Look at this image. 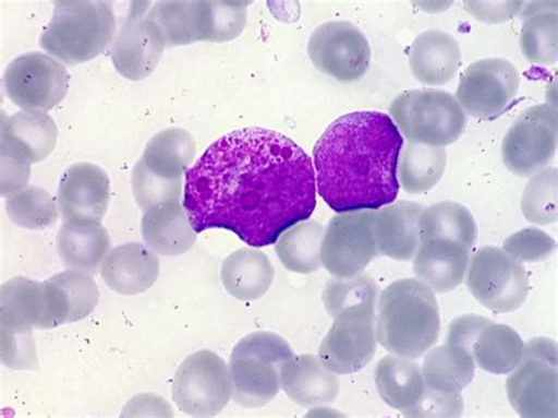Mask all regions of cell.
<instances>
[{"label":"cell","mask_w":558,"mask_h":418,"mask_svg":"<svg viewBox=\"0 0 558 418\" xmlns=\"http://www.w3.org/2000/svg\"><path fill=\"white\" fill-rule=\"evenodd\" d=\"M99 291L95 279L78 271L57 274L43 282L44 311L38 330L80 322L95 310Z\"/></svg>","instance_id":"obj_20"},{"label":"cell","mask_w":558,"mask_h":418,"mask_svg":"<svg viewBox=\"0 0 558 418\" xmlns=\"http://www.w3.org/2000/svg\"><path fill=\"white\" fill-rule=\"evenodd\" d=\"M110 247V236L100 223L64 222L57 236L58 253L72 271L97 273Z\"/></svg>","instance_id":"obj_29"},{"label":"cell","mask_w":558,"mask_h":418,"mask_svg":"<svg viewBox=\"0 0 558 418\" xmlns=\"http://www.w3.org/2000/svg\"><path fill=\"white\" fill-rule=\"evenodd\" d=\"M295 357L289 343L274 333L242 338L230 357L233 401L244 408L267 406L282 390L283 372Z\"/></svg>","instance_id":"obj_5"},{"label":"cell","mask_w":558,"mask_h":418,"mask_svg":"<svg viewBox=\"0 0 558 418\" xmlns=\"http://www.w3.org/2000/svg\"><path fill=\"white\" fill-rule=\"evenodd\" d=\"M447 166L445 147L409 143L401 159L400 178L409 193L427 192L442 178Z\"/></svg>","instance_id":"obj_36"},{"label":"cell","mask_w":558,"mask_h":418,"mask_svg":"<svg viewBox=\"0 0 558 418\" xmlns=\"http://www.w3.org/2000/svg\"><path fill=\"white\" fill-rule=\"evenodd\" d=\"M466 273L469 291L484 308L498 313L520 309L531 292L524 266L498 248L480 249Z\"/></svg>","instance_id":"obj_10"},{"label":"cell","mask_w":558,"mask_h":418,"mask_svg":"<svg viewBox=\"0 0 558 418\" xmlns=\"http://www.w3.org/2000/svg\"><path fill=\"white\" fill-rule=\"evenodd\" d=\"M377 342L376 312L343 313L322 341L318 358L337 375L355 374L373 361Z\"/></svg>","instance_id":"obj_17"},{"label":"cell","mask_w":558,"mask_h":418,"mask_svg":"<svg viewBox=\"0 0 558 418\" xmlns=\"http://www.w3.org/2000/svg\"><path fill=\"white\" fill-rule=\"evenodd\" d=\"M511 407L522 417H557V345L548 337L527 341L507 380Z\"/></svg>","instance_id":"obj_9"},{"label":"cell","mask_w":558,"mask_h":418,"mask_svg":"<svg viewBox=\"0 0 558 418\" xmlns=\"http://www.w3.org/2000/svg\"><path fill=\"white\" fill-rule=\"evenodd\" d=\"M220 275L232 297L240 301H255L270 289L275 271L266 253L242 249L226 259Z\"/></svg>","instance_id":"obj_30"},{"label":"cell","mask_w":558,"mask_h":418,"mask_svg":"<svg viewBox=\"0 0 558 418\" xmlns=\"http://www.w3.org/2000/svg\"><path fill=\"white\" fill-rule=\"evenodd\" d=\"M149 3L131 4L112 49V62L117 71L130 81L150 76L157 67L166 43L156 25L148 19Z\"/></svg>","instance_id":"obj_18"},{"label":"cell","mask_w":558,"mask_h":418,"mask_svg":"<svg viewBox=\"0 0 558 418\" xmlns=\"http://www.w3.org/2000/svg\"><path fill=\"white\" fill-rule=\"evenodd\" d=\"M462 63L460 45L451 35L429 29L421 34L410 51V68L425 85H446L457 76Z\"/></svg>","instance_id":"obj_25"},{"label":"cell","mask_w":558,"mask_h":418,"mask_svg":"<svg viewBox=\"0 0 558 418\" xmlns=\"http://www.w3.org/2000/svg\"><path fill=\"white\" fill-rule=\"evenodd\" d=\"M57 198L64 222L100 223L110 203L109 176L95 164H73L62 176Z\"/></svg>","instance_id":"obj_19"},{"label":"cell","mask_w":558,"mask_h":418,"mask_svg":"<svg viewBox=\"0 0 558 418\" xmlns=\"http://www.w3.org/2000/svg\"><path fill=\"white\" fill-rule=\"evenodd\" d=\"M476 363L472 354L449 345L429 350L425 355L422 375L429 391L459 395L472 383Z\"/></svg>","instance_id":"obj_31"},{"label":"cell","mask_w":558,"mask_h":418,"mask_svg":"<svg viewBox=\"0 0 558 418\" xmlns=\"http://www.w3.org/2000/svg\"><path fill=\"white\" fill-rule=\"evenodd\" d=\"M375 211L339 214L331 218L322 244V264L336 278H352L380 256Z\"/></svg>","instance_id":"obj_12"},{"label":"cell","mask_w":558,"mask_h":418,"mask_svg":"<svg viewBox=\"0 0 558 418\" xmlns=\"http://www.w3.org/2000/svg\"><path fill=\"white\" fill-rule=\"evenodd\" d=\"M58 130L46 112H19L3 118L2 160L31 169L46 159L56 146Z\"/></svg>","instance_id":"obj_21"},{"label":"cell","mask_w":558,"mask_h":418,"mask_svg":"<svg viewBox=\"0 0 558 418\" xmlns=\"http://www.w3.org/2000/svg\"><path fill=\"white\" fill-rule=\"evenodd\" d=\"M375 382L388 406L405 416L415 417L427 385L421 367L413 358L396 355L381 358L376 367Z\"/></svg>","instance_id":"obj_26"},{"label":"cell","mask_w":558,"mask_h":418,"mask_svg":"<svg viewBox=\"0 0 558 418\" xmlns=\"http://www.w3.org/2000/svg\"><path fill=\"white\" fill-rule=\"evenodd\" d=\"M195 156L196 143L189 132L168 129L156 134L132 172V191L143 212L181 201L183 175Z\"/></svg>","instance_id":"obj_6"},{"label":"cell","mask_w":558,"mask_h":418,"mask_svg":"<svg viewBox=\"0 0 558 418\" xmlns=\"http://www.w3.org/2000/svg\"><path fill=\"white\" fill-rule=\"evenodd\" d=\"M520 83L517 67L507 59H482L462 73L458 100L470 116L493 119L515 100Z\"/></svg>","instance_id":"obj_15"},{"label":"cell","mask_w":558,"mask_h":418,"mask_svg":"<svg viewBox=\"0 0 558 418\" xmlns=\"http://www.w3.org/2000/svg\"><path fill=\"white\" fill-rule=\"evenodd\" d=\"M43 311V283L20 276L3 285L0 318L4 366L14 370H38L33 330H38Z\"/></svg>","instance_id":"obj_8"},{"label":"cell","mask_w":558,"mask_h":418,"mask_svg":"<svg viewBox=\"0 0 558 418\" xmlns=\"http://www.w3.org/2000/svg\"><path fill=\"white\" fill-rule=\"evenodd\" d=\"M166 47L187 45L196 40L194 2H161L148 12Z\"/></svg>","instance_id":"obj_40"},{"label":"cell","mask_w":558,"mask_h":418,"mask_svg":"<svg viewBox=\"0 0 558 418\" xmlns=\"http://www.w3.org/2000/svg\"><path fill=\"white\" fill-rule=\"evenodd\" d=\"M172 397L186 415L216 416L232 397L230 370L222 358L210 350L191 355L175 372Z\"/></svg>","instance_id":"obj_11"},{"label":"cell","mask_w":558,"mask_h":418,"mask_svg":"<svg viewBox=\"0 0 558 418\" xmlns=\"http://www.w3.org/2000/svg\"><path fill=\"white\" fill-rule=\"evenodd\" d=\"M504 249L520 263L542 262L553 256L556 243L545 231L534 228L520 230L507 238Z\"/></svg>","instance_id":"obj_42"},{"label":"cell","mask_w":558,"mask_h":418,"mask_svg":"<svg viewBox=\"0 0 558 418\" xmlns=\"http://www.w3.org/2000/svg\"><path fill=\"white\" fill-rule=\"evenodd\" d=\"M424 206L401 201L376 212L375 231L380 255L396 261L414 260L418 247L420 219Z\"/></svg>","instance_id":"obj_23"},{"label":"cell","mask_w":558,"mask_h":418,"mask_svg":"<svg viewBox=\"0 0 558 418\" xmlns=\"http://www.w3.org/2000/svg\"><path fill=\"white\" fill-rule=\"evenodd\" d=\"M524 342L511 326L489 321L476 335L469 353L475 363L494 375H506L521 360Z\"/></svg>","instance_id":"obj_32"},{"label":"cell","mask_w":558,"mask_h":418,"mask_svg":"<svg viewBox=\"0 0 558 418\" xmlns=\"http://www.w3.org/2000/svg\"><path fill=\"white\" fill-rule=\"evenodd\" d=\"M403 138L378 111L337 118L314 148L319 196L337 214L378 211L399 195Z\"/></svg>","instance_id":"obj_2"},{"label":"cell","mask_w":558,"mask_h":418,"mask_svg":"<svg viewBox=\"0 0 558 418\" xmlns=\"http://www.w3.org/2000/svg\"><path fill=\"white\" fill-rule=\"evenodd\" d=\"M557 147V111L548 104L526 109L508 130L502 143L506 167L518 176L545 169Z\"/></svg>","instance_id":"obj_14"},{"label":"cell","mask_w":558,"mask_h":418,"mask_svg":"<svg viewBox=\"0 0 558 418\" xmlns=\"http://www.w3.org/2000/svg\"><path fill=\"white\" fill-rule=\"evenodd\" d=\"M465 8L482 23H504L515 16L522 2H465Z\"/></svg>","instance_id":"obj_44"},{"label":"cell","mask_w":558,"mask_h":418,"mask_svg":"<svg viewBox=\"0 0 558 418\" xmlns=\"http://www.w3.org/2000/svg\"><path fill=\"white\" fill-rule=\"evenodd\" d=\"M390 114L409 143L435 147L457 142L466 126L459 100L440 89L405 92L392 101Z\"/></svg>","instance_id":"obj_7"},{"label":"cell","mask_w":558,"mask_h":418,"mask_svg":"<svg viewBox=\"0 0 558 418\" xmlns=\"http://www.w3.org/2000/svg\"><path fill=\"white\" fill-rule=\"evenodd\" d=\"M521 12L525 20L521 33V49L529 62L553 65L557 62V4L532 3Z\"/></svg>","instance_id":"obj_33"},{"label":"cell","mask_w":558,"mask_h":418,"mask_svg":"<svg viewBox=\"0 0 558 418\" xmlns=\"http://www.w3.org/2000/svg\"><path fill=\"white\" fill-rule=\"evenodd\" d=\"M469 252L457 242L439 238L423 241L414 258V272L434 292H449L461 286L466 276Z\"/></svg>","instance_id":"obj_24"},{"label":"cell","mask_w":558,"mask_h":418,"mask_svg":"<svg viewBox=\"0 0 558 418\" xmlns=\"http://www.w3.org/2000/svg\"><path fill=\"white\" fill-rule=\"evenodd\" d=\"M248 2H195L196 39L229 41L243 32Z\"/></svg>","instance_id":"obj_37"},{"label":"cell","mask_w":558,"mask_h":418,"mask_svg":"<svg viewBox=\"0 0 558 418\" xmlns=\"http://www.w3.org/2000/svg\"><path fill=\"white\" fill-rule=\"evenodd\" d=\"M313 64L332 79L350 83L368 71L372 51L361 29L349 22L318 26L307 47Z\"/></svg>","instance_id":"obj_16"},{"label":"cell","mask_w":558,"mask_h":418,"mask_svg":"<svg viewBox=\"0 0 558 418\" xmlns=\"http://www.w3.org/2000/svg\"><path fill=\"white\" fill-rule=\"evenodd\" d=\"M462 394L448 395L425 391L415 417H459L463 414Z\"/></svg>","instance_id":"obj_43"},{"label":"cell","mask_w":558,"mask_h":418,"mask_svg":"<svg viewBox=\"0 0 558 418\" xmlns=\"http://www.w3.org/2000/svg\"><path fill=\"white\" fill-rule=\"evenodd\" d=\"M7 213L13 223L27 230L47 229L58 219L52 196L38 187L13 193L7 201Z\"/></svg>","instance_id":"obj_39"},{"label":"cell","mask_w":558,"mask_h":418,"mask_svg":"<svg viewBox=\"0 0 558 418\" xmlns=\"http://www.w3.org/2000/svg\"><path fill=\"white\" fill-rule=\"evenodd\" d=\"M377 296L378 287L369 276L335 278L323 291V303L335 320L349 312H376Z\"/></svg>","instance_id":"obj_38"},{"label":"cell","mask_w":558,"mask_h":418,"mask_svg":"<svg viewBox=\"0 0 558 418\" xmlns=\"http://www.w3.org/2000/svg\"><path fill=\"white\" fill-rule=\"evenodd\" d=\"M69 73L56 59L32 52L9 64L4 87L12 103L25 111L47 112L60 104L69 89Z\"/></svg>","instance_id":"obj_13"},{"label":"cell","mask_w":558,"mask_h":418,"mask_svg":"<svg viewBox=\"0 0 558 418\" xmlns=\"http://www.w3.org/2000/svg\"><path fill=\"white\" fill-rule=\"evenodd\" d=\"M101 277L117 294L135 296L149 290L158 278L159 260L141 243L114 248L101 264Z\"/></svg>","instance_id":"obj_22"},{"label":"cell","mask_w":558,"mask_h":418,"mask_svg":"<svg viewBox=\"0 0 558 418\" xmlns=\"http://www.w3.org/2000/svg\"><path fill=\"white\" fill-rule=\"evenodd\" d=\"M316 203L312 158L274 130H234L185 172L183 206L194 230H229L253 248L275 244Z\"/></svg>","instance_id":"obj_1"},{"label":"cell","mask_w":558,"mask_h":418,"mask_svg":"<svg viewBox=\"0 0 558 418\" xmlns=\"http://www.w3.org/2000/svg\"><path fill=\"white\" fill-rule=\"evenodd\" d=\"M337 374L314 355L293 358L283 372L282 390L298 405L306 408L329 405L340 393Z\"/></svg>","instance_id":"obj_28"},{"label":"cell","mask_w":558,"mask_h":418,"mask_svg":"<svg viewBox=\"0 0 558 418\" xmlns=\"http://www.w3.org/2000/svg\"><path fill=\"white\" fill-rule=\"evenodd\" d=\"M439 333L436 296L421 280H396L380 294L376 335L386 350L415 360L436 345Z\"/></svg>","instance_id":"obj_3"},{"label":"cell","mask_w":558,"mask_h":418,"mask_svg":"<svg viewBox=\"0 0 558 418\" xmlns=\"http://www.w3.org/2000/svg\"><path fill=\"white\" fill-rule=\"evenodd\" d=\"M108 2H56L53 16L40 36V48L68 65L93 61L116 33Z\"/></svg>","instance_id":"obj_4"},{"label":"cell","mask_w":558,"mask_h":418,"mask_svg":"<svg viewBox=\"0 0 558 418\" xmlns=\"http://www.w3.org/2000/svg\"><path fill=\"white\" fill-rule=\"evenodd\" d=\"M325 228L319 223L301 222L278 238L276 253L288 271L298 274H312L322 264V244Z\"/></svg>","instance_id":"obj_35"},{"label":"cell","mask_w":558,"mask_h":418,"mask_svg":"<svg viewBox=\"0 0 558 418\" xmlns=\"http://www.w3.org/2000/svg\"><path fill=\"white\" fill-rule=\"evenodd\" d=\"M196 234L181 201L160 203L144 212V241L160 255H181L196 243Z\"/></svg>","instance_id":"obj_27"},{"label":"cell","mask_w":558,"mask_h":418,"mask_svg":"<svg viewBox=\"0 0 558 418\" xmlns=\"http://www.w3.org/2000/svg\"><path fill=\"white\" fill-rule=\"evenodd\" d=\"M522 211L529 222L548 226L557 220V169L537 172L527 183Z\"/></svg>","instance_id":"obj_41"},{"label":"cell","mask_w":558,"mask_h":418,"mask_svg":"<svg viewBox=\"0 0 558 418\" xmlns=\"http://www.w3.org/2000/svg\"><path fill=\"white\" fill-rule=\"evenodd\" d=\"M421 242L439 238L472 250L476 243V222L468 208L454 202H440L424 212L420 219Z\"/></svg>","instance_id":"obj_34"}]
</instances>
